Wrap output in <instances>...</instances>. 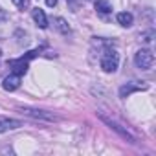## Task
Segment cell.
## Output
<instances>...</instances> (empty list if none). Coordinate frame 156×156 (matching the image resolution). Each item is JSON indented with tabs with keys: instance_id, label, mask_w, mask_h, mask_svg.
I'll return each instance as SVG.
<instances>
[{
	"instance_id": "8",
	"label": "cell",
	"mask_w": 156,
	"mask_h": 156,
	"mask_svg": "<svg viewBox=\"0 0 156 156\" xmlns=\"http://www.w3.org/2000/svg\"><path fill=\"white\" fill-rule=\"evenodd\" d=\"M20 125H22V121H19V119L0 118V132H6V130H13V129H19Z\"/></svg>"
},
{
	"instance_id": "7",
	"label": "cell",
	"mask_w": 156,
	"mask_h": 156,
	"mask_svg": "<svg viewBox=\"0 0 156 156\" xmlns=\"http://www.w3.org/2000/svg\"><path fill=\"white\" fill-rule=\"evenodd\" d=\"M28 66H30V62H28L24 57H20V59H17V61H11L13 73H17V75H24V73L28 72Z\"/></svg>"
},
{
	"instance_id": "1",
	"label": "cell",
	"mask_w": 156,
	"mask_h": 156,
	"mask_svg": "<svg viewBox=\"0 0 156 156\" xmlns=\"http://www.w3.org/2000/svg\"><path fill=\"white\" fill-rule=\"evenodd\" d=\"M99 64H101L103 72H107V73H114V72L118 70V66H119V55H118V51L112 50V48H107V50L101 53V61H99Z\"/></svg>"
},
{
	"instance_id": "3",
	"label": "cell",
	"mask_w": 156,
	"mask_h": 156,
	"mask_svg": "<svg viewBox=\"0 0 156 156\" xmlns=\"http://www.w3.org/2000/svg\"><path fill=\"white\" fill-rule=\"evenodd\" d=\"M99 118H101V119H103V121H105L107 125H110V127H112V129H114L116 132H119V134H121V136H123L125 140H129L130 143H136V138H134V136H132V134H130V132H129L127 129H123V127H121V125H119L118 121H114V119H110V118H107V116H103V114H99Z\"/></svg>"
},
{
	"instance_id": "11",
	"label": "cell",
	"mask_w": 156,
	"mask_h": 156,
	"mask_svg": "<svg viewBox=\"0 0 156 156\" xmlns=\"http://www.w3.org/2000/svg\"><path fill=\"white\" fill-rule=\"evenodd\" d=\"M53 22H55V28L62 33V35H68L70 33V26H68V22L62 19V17H57V19H53Z\"/></svg>"
},
{
	"instance_id": "6",
	"label": "cell",
	"mask_w": 156,
	"mask_h": 156,
	"mask_svg": "<svg viewBox=\"0 0 156 156\" xmlns=\"http://www.w3.org/2000/svg\"><path fill=\"white\" fill-rule=\"evenodd\" d=\"M2 87H4V90H8V92L17 90V88L20 87V75H17V73L8 75L6 79H4V83H2Z\"/></svg>"
},
{
	"instance_id": "13",
	"label": "cell",
	"mask_w": 156,
	"mask_h": 156,
	"mask_svg": "<svg viewBox=\"0 0 156 156\" xmlns=\"http://www.w3.org/2000/svg\"><path fill=\"white\" fill-rule=\"evenodd\" d=\"M68 2V6H70V9L75 13V11H79V6L83 4V0H66Z\"/></svg>"
},
{
	"instance_id": "2",
	"label": "cell",
	"mask_w": 156,
	"mask_h": 156,
	"mask_svg": "<svg viewBox=\"0 0 156 156\" xmlns=\"http://www.w3.org/2000/svg\"><path fill=\"white\" fill-rule=\"evenodd\" d=\"M134 64L140 68V70H151L152 64H154V55L151 50H138L136 55H134Z\"/></svg>"
},
{
	"instance_id": "5",
	"label": "cell",
	"mask_w": 156,
	"mask_h": 156,
	"mask_svg": "<svg viewBox=\"0 0 156 156\" xmlns=\"http://www.w3.org/2000/svg\"><path fill=\"white\" fill-rule=\"evenodd\" d=\"M149 85H141V83H127L119 88V98H129L132 92H138V90H147Z\"/></svg>"
},
{
	"instance_id": "12",
	"label": "cell",
	"mask_w": 156,
	"mask_h": 156,
	"mask_svg": "<svg viewBox=\"0 0 156 156\" xmlns=\"http://www.w3.org/2000/svg\"><path fill=\"white\" fill-rule=\"evenodd\" d=\"M96 9H98L99 13L107 15V13H110V11H112V6H110L108 0H96Z\"/></svg>"
},
{
	"instance_id": "15",
	"label": "cell",
	"mask_w": 156,
	"mask_h": 156,
	"mask_svg": "<svg viewBox=\"0 0 156 156\" xmlns=\"http://www.w3.org/2000/svg\"><path fill=\"white\" fill-rule=\"evenodd\" d=\"M152 37H154V31H152V30H149V31L141 33V41H143V42H151V41H152Z\"/></svg>"
},
{
	"instance_id": "10",
	"label": "cell",
	"mask_w": 156,
	"mask_h": 156,
	"mask_svg": "<svg viewBox=\"0 0 156 156\" xmlns=\"http://www.w3.org/2000/svg\"><path fill=\"white\" fill-rule=\"evenodd\" d=\"M118 22L121 24V26H125V28H130L132 26V22H134V17H132V13H129V11H121V13H118Z\"/></svg>"
},
{
	"instance_id": "4",
	"label": "cell",
	"mask_w": 156,
	"mask_h": 156,
	"mask_svg": "<svg viewBox=\"0 0 156 156\" xmlns=\"http://www.w3.org/2000/svg\"><path fill=\"white\" fill-rule=\"evenodd\" d=\"M22 114H26V116H30V118H35V119H46V121H53L55 119V116L53 114H48L46 110H37V108H24V107H20L19 108Z\"/></svg>"
},
{
	"instance_id": "14",
	"label": "cell",
	"mask_w": 156,
	"mask_h": 156,
	"mask_svg": "<svg viewBox=\"0 0 156 156\" xmlns=\"http://www.w3.org/2000/svg\"><path fill=\"white\" fill-rule=\"evenodd\" d=\"M11 2L19 8V9H26L30 6V0H11Z\"/></svg>"
},
{
	"instance_id": "9",
	"label": "cell",
	"mask_w": 156,
	"mask_h": 156,
	"mask_svg": "<svg viewBox=\"0 0 156 156\" xmlns=\"http://www.w3.org/2000/svg\"><path fill=\"white\" fill-rule=\"evenodd\" d=\"M31 17H33V20H35V24L39 26V28H48V19H46V15H44V11L41 9V8H35L33 11H31Z\"/></svg>"
},
{
	"instance_id": "16",
	"label": "cell",
	"mask_w": 156,
	"mask_h": 156,
	"mask_svg": "<svg viewBox=\"0 0 156 156\" xmlns=\"http://www.w3.org/2000/svg\"><path fill=\"white\" fill-rule=\"evenodd\" d=\"M55 4H57V0H46V6L48 8H53Z\"/></svg>"
}]
</instances>
